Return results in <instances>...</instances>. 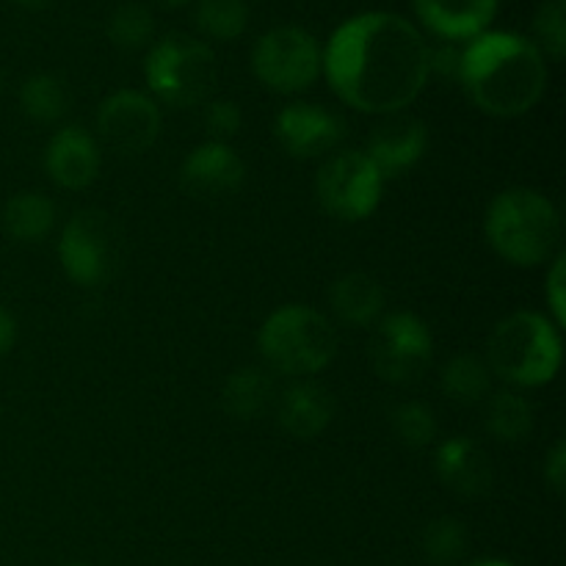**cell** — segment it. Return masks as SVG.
<instances>
[{
    "label": "cell",
    "mask_w": 566,
    "mask_h": 566,
    "mask_svg": "<svg viewBox=\"0 0 566 566\" xmlns=\"http://www.w3.org/2000/svg\"><path fill=\"white\" fill-rule=\"evenodd\" d=\"M332 92L365 114H398L429 83L423 33L390 11H365L343 22L324 50Z\"/></svg>",
    "instance_id": "6da1fadb"
},
{
    "label": "cell",
    "mask_w": 566,
    "mask_h": 566,
    "mask_svg": "<svg viewBox=\"0 0 566 566\" xmlns=\"http://www.w3.org/2000/svg\"><path fill=\"white\" fill-rule=\"evenodd\" d=\"M459 81L479 111L501 119L523 116L547 88L545 55L512 31H484L462 50Z\"/></svg>",
    "instance_id": "7a4b0ae2"
},
{
    "label": "cell",
    "mask_w": 566,
    "mask_h": 566,
    "mask_svg": "<svg viewBox=\"0 0 566 566\" xmlns=\"http://www.w3.org/2000/svg\"><path fill=\"white\" fill-rule=\"evenodd\" d=\"M486 241L506 263L534 269L553 258L562 238V216L545 193L509 188L486 208Z\"/></svg>",
    "instance_id": "3957f363"
},
{
    "label": "cell",
    "mask_w": 566,
    "mask_h": 566,
    "mask_svg": "<svg viewBox=\"0 0 566 566\" xmlns=\"http://www.w3.org/2000/svg\"><path fill=\"white\" fill-rule=\"evenodd\" d=\"M492 374L514 387H542L562 368V335L547 315L517 310L492 329L486 343Z\"/></svg>",
    "instance_id": "277c9868"
},
{
    "label": "cell",
    "mask_w": 566,
    "mask_h": 566,
    "mask_svg": "<svg viewBox=\"0 0 566 566\" xmlns=\"http://www.w3.org/2000/svg\"><path fill=\"white\" fill-rule=\"evenodd\" d=\"M258 346L274 374L313 376L337 354V332L324 313L307 304H285L260 326Z\"/></svg>",
    "instance_id": "5b68a950"
},
{
    "label": "cell",
    "mask_w": 566,
    "mask_h": 566,
    "mask_svg": "<svg viewBox=\"0 0 566 566\" xmlns=\"http://www.w3.org/2000/svg\"><path fill=\"white\" fill-rule=\"evenodd\" d=\"M147 86L171 108L205 105L219 81L213 50L188 33H169L149 48L144 59Z\"/></svg>",
    "instance_id": "8992f818"
},
{
    "label": "cell",
    "mask_w": 566,
    "mask_h": 566,
    "mask_svg": "<svg viewBox=\"0 0 566 566\" xmlns=\"http://www.w3.org/2000/svg\"><path fill=\"white\" fill-rule=\"evenodd\" d=\"M59 260L75 285H105L122 263V235L108 213L77 210L61 230Z\"/></svg>",
    "instance_id": "52a82bcc"
},
{
    "label": "cell",
    "mask_w": 566,
    "mask_h": 566,
    "mask_svg": "<svg viewBox=\"0 0 566 566\" xmlns=\"http://www.w3.org/2000/svg\"><path fill=\"white\" fill-rule=\"evenodd\" d=\"M252 72L271 92L298 94L313 86L324 72V50L304 28H271L254 44Z\"/></svg>",
    "instance_id": "ba28073f"
},
{
    "label": "cell",
    "mask_w": 566,
    "mask_h": 566,
    "mask_svg": "<svg viewBox=\"0 0 566 566\" xmlns=\"http://www.w3.org/2000/svg\"><path fill=\"white\" fill-rule=\"evenodd\" d=\"M385 191V177L374 160L359 149L335 153L324 160L315 177V197L321 208L332 216L354 224L376 213Z\"/></svg>",
    "instance_id": "9c48e42d"
},
{
    "label": "cell",
    "mask_w": 566,
    "mask_h": 566,
    "mask_svg": "<svg viewBox=\"0 0 566 566\" xmlns=\"http://www.w3.org/2000/svg\"><path fill=\"white\" fill-rule=\"evenodd\" d=\"M434 357V337L415 313H390L379 321L370 340V365L390 385H412Z\"/></svg>",
    "instance_id": "30bf717a"
},
{
    "label": "cell",
    "mask_w": 566,
    "mask_h": 566,
    "mask_svg": "<svg viewBox=\"0 0 566 566\" xmlns=\"http://www.w3.org/2000/svg\"><path fill=\"white\" fill-rule=\"evenodd\" d=\"M97 133L119 155H142L160 133V111L153 97L136 88H119L97 111Z\"/></svg>",
    "instance_id": "8fae6325"
},
{
    "label": "cell",
    "mask_w": 566,
    "mask_h": 566,
    "mask_svg": "<svg viewBox=\"0 0 566 566\" xmlns=\"http://www.w3.org/2000/svg\"><path fill=\"white\" fill-rule=\"evenodd\" d=\"M274 136L291 158L310 160L332 153L346 138V122L313 103H291L276 114Z\"/></svg>",
    "instance_id": "7c38bea8"
},
{
    "label": "cell",
    "mask_w": 566,
    "mask_h": 566,
    "mask_svg": "<svg viewBox=\"0 0 566 566\" xmlns=\"http://www.w3.org/2000/svg\"><path fill=\"white\" fill-rule=\"evenodd\" d=\"M247 166L230 144L205 142L186 155L180 166V188L197 199H224L241 191Z\"/></svg>",
    "instance_id": "4fadbf2b"
},
{
    "label": "cell",
    "mask_w": 566,
    "mask_h": 566,
    "mask_svg": "<svg viewBox=\"0 0 566 566\" xmlns=\"http://www.w3.org/2000/svg\"><path fill=\"white\" fill-rule=\"evenodd\" d=\"M429 147V130L415 116L390 114L385 122L374 127L368 138V158L379 169V175L398 177L407 169H412Z\"/></svg>",
    "instance_id": "5bb4252c"
},
{
    "label": "cell",
    "mask_w": 566,
    "mask_h": 566,
    "mask_svg": "<svg viewBox=\"0 0 566 566\" xmlns=\"http://www.w3.org/2000/svg\"><path fill=\"white\" fill-rule=\"evenodd\" d=\"M434 470L448 490L468 501L490 495L492 484H495L490 457L470 437H451V440L440 442L434 453Z\"/></svg>",
    "instance_id": "9a60e30c"
},
{
    "label": "cell",
    "mask_w": 566,
    "mask_h": 566,
    "mask_svg": "<svg viewBox=\"0 0 566 566\" xmlns=\"http://www.w3.org/2000/svg\"><path fill=\"white\" fill-rule=\"evenodd\" d=\"M44 166H48V175L55 186L81 191V188L92 186L99 171L97 142L77 125L61 127L50 138Z\"/></svg>",
    "instance_id": "2e32d148"
},
{
    "label": "cell",
    "mask_w": 566,
    "mask_h": 566,
    "mask_svg": "<svg viewBox=\"0 0 566 566\" xmlns=\"http://www.w3.org/2000/svg\"><path fill=\"white\" fill-rule=\"evenodd\" d=\"M501 0H412L418 20L442 42H470L492 25Z\"/></svg>",
    "instance_id": "e0dca14e"
},
{
    "label": "cell",
    "mask_w": 566,
    "mask_h": 566,
    "mask_svg": "<svg viewBox=\"0 0 566 566\" xmlns=\"http://www.w3.org/2000/svg\"><path fill=\"white\" fill-rule=\"evenodd\" d=\"M335 418V398L324 385L310 379L285 387L276 403V423L296 440H313Z\"/></svg>",
    "instance_id": "ac0fdd59"
},
{
    "label": "cell",
    "mask_w": 566,
    "mask_h": 566,
    "mask_svg": "<svg viewBox=\"0 0 566 566\" xmlns=\"http://www.w3.org/2000/svg\"><path fill=\"white\" fill-rule=\"evenodd\" d=\"M332 310L337 318L346 321L352 326H370L379 321L381 310H385V287L379 280L363 271H352V274L335 280L329 291Z\"/></svg>",
    "instance_id": "d6986e66"
},
{
    "label": "cell",
    "mask_w": 566,
    "mask_h": 566,
    "mask_svg": "<svg viewBox=\"0 0 566 566\" xmlns=\"http://www.w3.org/2000/svg\"><path fill=\"white\" fill-rule=\"evenodd\" d=\"M271 401H274V379L269 370L258 365L232 370L221 387V409L232 420H243V423L260 418L271 407Z\"/></svg>",
    "instance_id": "ffe728a7"
},
{
    "label": "cell",
    "mask_w": 566,
    "mask_h": 566,
    "mask_svg": "<svg viewBox=\"0 0 566 566\" xmlns=\"http://www.w3.org/2000/svg\"><path fill=\"white\" fill-rule=\"evenodd\" d=\"M55 227V202L44 193L22 191L6 202L3 230L6 235L20 243H36L53 232Z\"/></svg>",
    "instance_id": "44dd1931"
},
{
    "label": "cell",
    "mask_w": 566,
    "mask_h": 566,
    "mask_svg": "<svg viewBox=\"0 0 566 566\" xmlns=\"http://www.w3.org/2000/svg\"><path fill=\"white\" fill-rule=\"evenodd\" d=\"M442 390L462 407H475V403L486 401V396L492 392V370L486 359L475 357V354H457L442 368Z\"/></svg>",
    "instance_id": "7402d4cb"
},
{
    "label": "cell",
    "mask_w": 566,
    "mask_h": 566,
    "mask_svg": "<svg viewBox=\"0 0 566 566\" xmlns=\"http://www.w3.org/2000/svg\"><path fill=\"white\" fill-rule=\"evenodd\" d=\"M486 431L509 446L528 440L534 431V407L528 398L514 390L495 392L486 407Z\"/></svg>",
    "instance_id": "603a6c76"
},
{
    "label": "cell",
    "mask_w": 566,
    "mask_h": 566,
    "mask_svg": "<svg viewBox=\"0 0 566 566\" xmlns=\"http://www.w3.org/2000/svg\"><path fill=\"white\" fill-rule=\"evenodd\" d=\"M70 86L53 72H39L31 75L20 88V105L28 119L39 125H53L70 111Z\"/></svg>",
    "instance_id": "cb8c5ba5"
},
{
    "label": "cell",
    "mask_w": 566,
    "mask_h": 566,
    "mask_svg": "<svg viewBox=\"0 0 566 566\" xmlns=\"http://www.w3.org/2000/svg\"><path fill=\"white\" fill-rule=\"evenodd\" d=\"M193 25L202 36L216 42H232L243 36L249 25L247 0H197Z\"/></svg>",
    "instance_id": "d4e9b609"
},
{
    "label": "cell",
    "mask_w": 566,
    "mask_h": 566,
    "mask_svg": "<svg viewBox=\"0 0 566 566\" xmlns=\"http://www.w3.org/2000/svg\"><path fill=\"white\" fill-rule=\"evenodd\" d=\"M111 44L119 50H142L155 36V17L144 3H122L105 25Z\"/></svg>",
    "instance_id": "484cf974"
},
{
    "label": "cell",
    "mask_w": 566,
    "mask_h": 566,
    "mask_svg": "<svg viewBox=\"0 0 566 566\" xmlns=\"http://www.w3.org/2000/svg\"><path fill=\"white\" fill-rule=\"evenodd\" d=\"M470 536L462 520L440 517L426 525L423 553L431 566H453L468 556Z\"/></svg>",
    "instance_id": "4316f807"
},
{
    "label": "cell",
    "mask_w": 566,
    "mask_h": 566,
    "mask_svg": "<svg viewBox=\"0 0 566 566\" xmlns=\"http://www.w3.org/2000/svg\"><path fill=\"white\" fill-rule=\"evenodd\" d=\"M531 31H534V44L542 55L562 61L566 53V0H545L536 9Z\"/></svg>",
    "instance_id": "83f0119b"
},
{
    "label": "cell",
    "mask_w": 566,
    "mask_h": 566,
    "mask_svg": "<svg viewBox=\"0 0 566 566\" xmlns=\"http://www.w3.org/2000/svg\"><path fill=\"white\" fill-rule=\"evenodd\" d=\"M392 431L407 448H426L437 437V420L426 403L403 401L390 412Z\"/></svg>",
    "instance_id": "f1b7e54d"
},
{
    "label": "cell",
    "mask_w": 566,
    "mask_h": 566,
    "mask_svg": "<svg viewBox=\"0 0 566 566\" xmlns=\"http://www.w3.org/2000/svg\"><path fill=\"white\" fill-rule=\"evenodd\" d=\"M202 127L208 130L210 142L227 144V138L238 136L243 127L241 105L232 99H208L202 111Z\"/></svg>",
    "instance_id": "f546056e"
},
{
    "label": "cell",
    "mask_w": 566,
    "mask_h": 566,
    "mask_svg": "<svg viewBox=\"0 0 566 566\" xmlns=\"http://www.w3.org/2000/svg\"><path fill=\"white\" fill-rule=\"evenodd\" d=\"M564 285H566V274H564V258L558 254L553 260V269L547 274V285H545V298H547V307H551L553 315V324L562 329L566 324V298H564Z\"/></svg>",
    "instance_id": "4dcf8cb0"
},
{
    "label": "cell",
    "mask_w": 566,
    "mask_h": 566,
    "mask_svg": "<svg viewBox=\"0 0 566 566\" xmlns=\"http://www.w3.org/2000/svg\"><path fill=\"white\" fill-rule=\"evenodd\" d=\"M459 64H462V50L446 42L442 48H429V72L442 77H459Z\"/></svg>",
    "instance_id": "1f68e13d"
},
{
    "label": "cell",
    "mask_w": 566,
    "mask_h": 566,
    "mask_svg": "<svg viewBox=\"0 0 566 566\" xmlns=\"http://www.w3.org/2000/svg\"><path fill=\"white\" fill-rule=\"evenodd\" d=\"M545 479L553 490L562 495L564 486H566V446L562 440L553 446V451L547 453V462H545Z\"/></svg>",
    "instance_id": "d6a6232c"
},
{
    "label": "cell",
    "mask_w": 566,
    "mask_h": 566,
    "mask_svg": "<svg viewBox=\"0 0 566 566\" xmlns=\"http://www.w3.org/2000/svg\"><path fill=\"white\" fill-rule=\"evenodd\" d=\"M17 343V321L14 315L6 307H0V357L11 352V346Z\"/></svg>",
    "instance_id": "836d02e7"
},
{
    "label": "cell",
    "mask_w": 566,
    "mask_h": 566,
    "mask_svg": "<svg viewBox=\"0 0 566 566\" xmlns=\"http://www.w3.org/2000/svg\"><path fill=\"white\" fill-rule=\"evenodd\" d=\"M11 3L22 6V9L39 11V9H44V6H48V3H53V0H11Z\"/></svg>",
    "instance_id": "e575fe53"
},
{
    "label": "cell",
    "mask_w": 566,
    "mask_h": 566,
    "mask_svg": "<svg viewBox=\"0 0 566 566\" xmlns=\"http://www.w3.org/2000/svg\"><path fill=\"white\" fill-rule=\"evenodd\" d=\"M155 3H158L160 9L175 11V9H182V6H188V3H191V0H155Z\"/></svg>",
    "instance_id": "d590c367"
},
{
    "label": "cell",
    "mask_w": 566,
    "mask_h": 566,
    "mask_svg": "<svg viewBox=\"0 0 566 566\" xmlns=\"http://www.w3.org/2000/svg\"><path fill=\"white\" fill-rule=\"evenodd\" d=\"M468 566H514V564L497 562V558H484V562H473V564H468Z\"/></svg>",
    "instance_id": "8d00e7d4"
},
{
    "label": "cell",
    "mask_w": 566,
    "mask_h": 566,
    "mask_svg": "<svg viewBox=\"0 0 566 566\" xmlns=\"http://www.w3.org/2000/svg\"><path fill=\"white\" fill-rule=\"evenodd\" d=\"M0 88H3V77H0Z\"/></svg>",
    "instance_id": "74e56055"
},
{
    "label": "cell",
    "mask_w": 566,
    "mask_h": 566,
    "mask_svg": "<svg viewBox=\"0 0 566 566\" xmlns=\"http://www.w3.org/2000/svg\"><path fill=\"white\" fill-rule=\"evenodd\" d=\"M72 566H83V564H72Z\"/></svg>",
    "instance_id": "f35d334b"
}]
</instances>
